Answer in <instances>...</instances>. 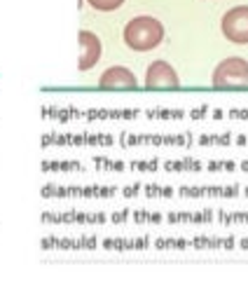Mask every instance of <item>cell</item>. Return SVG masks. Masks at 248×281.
Wrapping results in <instances>:
<instances>
[{
  "label": "cell",
  "mask_w": 248,
  "mask_h": 281,
  "mask_svg": "<svg viewBox=\"0 0 248 281\" xmlns=\"http://www.w3.org/2000/svg\"><path fill=\"white\" fill-rule=\"evenodd\" d=\"M78 45H80V54H78V68L80 71H91L98 63L103 52V45L98 40V36L94 31H82L78 33Z\"/></svg>",
  "instance_id": "cell-5"
},
{
  "label": "cell",
  "mask_w": 248,
  "mask_h": 281,
  "mask_svg": "<svg viewBox=\"0 0 248 281\" xmlns=\"http://www.w3.org/2000/svg\"><path fill=\"white\" fill-rule=\"evenodd\" d=\"M223 36L236 45H248V5H236L227 10L220 21Z\"/></svg>",
  "instance_id": "cell-3"
},
{
  "label": "cell",
  "mask_w": 248,
  "mask_h": 281,
  "mask_svg": "<svg viewBox=\"0 0 248 281\" xmlns=\"http://www.w3.org/2000/svg\"><path fill=\"white\" fill-rule=\"evenodd\" d=\"M87 3L98 12H113V10H120L124 5V0H87Z\"/></svg>",
  "instance_id": "cell-7"
},
{
  "label": "cell",
  "mask_w": 248,
  "mask_h": 281,
  "mask_svg": "<svg viewBox=\"0 0 248 281\" xmlns=\"http://www.w3.org/2000/svg\"><path fill=\"white\" fill-rule=\"evenodd\" d=\"M98 87L101 89H136L138 80H136V73L129 71L127 66H110L98 78Z\"/></svg>",
  "instance_id": "cell-6"
},
{
  "label": "cell",
  "mask_w": 248,
  "mask_h": 281,
  "mask_svg": "<svg viewBox=\"0 0 248 281\" xmlns=\"http://www.w3.org/2000/svg\"><path fill=\"white\" fill-rule=\"evenodd\" d=\"M164 40V26L155 17H133L124 26V43L133 52H150Z\"/></svg>",
  "instance_id": "cell-1"
},
{
  "label": "cell",
  "mask_w": 248,
  "mask_h": 281,
  "mask_svg": "<svg viewBox=\"0 0 248 281\" xmlns=\"http://www.w3.org/2000/svg\"><path fill=\"white\" fill-rule=\"evenodd\" d=\"M211 85L218 89H239L248 87V61L241 56H230L223 59L218 66L213 68Z\"/></svg>",
  "instance_id": "cell-2"
},
{
  "label": "cell",
  "mask_w": 248,
  "mask_h": 281,
  "mask_svg": "<svg viewBox=\"0 0 248 281\" xmlns=\"http://www.w3.org/2000/svg\"><path fill=\"white\" fill-rule=\"evenodd\" d=\"M146 85L150 89H175L181 85V78L175 73V68L164 59L152 61L146 71Z\"/></svg>",
  "instance_id": "cell-4"
}]
</instances>
